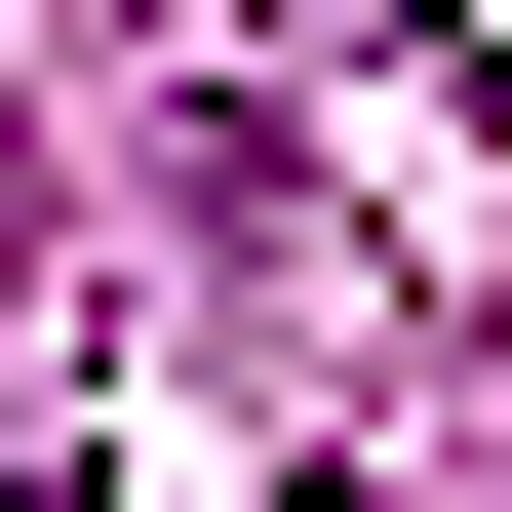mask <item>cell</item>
<instances>
[{"label":"cell","mask_w":512,"mask_h":512,"mask_svg":"<svg viewBox=\"0 0 512 512\" xmlns=\"http://www.w3.org/2000/svg\"><path fill=\"white\" fill-rule=\"evenodd\" d=\"M0 512H79V473H0Z\"/></svg>","instance_id":"1"}]
</instances>
